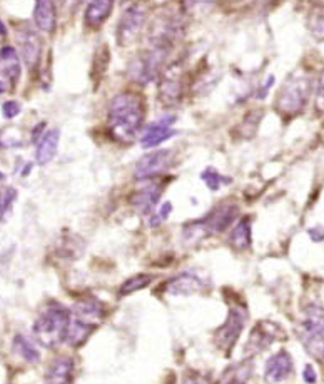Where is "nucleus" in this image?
Here are the masks:
<instances>
[{"mask_svg":"<svg viewBox=\"0 0 324 384\" xmlns=\"http://www.w3.org/2000/svg\"><path fill=\"white\" fill-rule=\"evenodd\" d=\"M146 119V102L142 95L134 90H124L109 104L107 127L111 137L119 144L134 142L135 135L142 129Z\"/></svg>","mask_w":324,"mask_h":384,"instance_id":"obj_1","label":"nucleus"},{"mask_svg":"<svg viewBox=\"0 0 324 384\" xmlns=\"http://www.w3.org/2000/svg\"><path fill=\"white\" fill-rule=\"evenodd\" d=\"M106 318L104 304L95 298H82L70 309L69 329L66 343L72 347H81L89 339V336L101 326Z\"/></svg>","mask_w":324,"mask_h":384,"instance_id":"obj_2","label":"nucleus"},{"mask_svg":"<svg viewBox=\"0 0 324 384\" xmlns=\"http://www.w3.org/2000/svg\"><path fill=\"white\" fill-rule=\"evenodd\" d=\"M239 215V206L234 202H222L216 206L202 219L186 224L182 229V239L187 244H198L211 236L224 233Z\"/></svg>","mask_w":324,"mask_h":384,"instance_id":"obj_3","label":"nucleus"},{"mask_svg":"<svg viewBox=\"0 0 324 384\" xmlns=\"http://www.w3.org/2000/svg\"><path fill=\"white\" fill-rule=\"evenodd\" d=\"M70 309L59 303H50L39 314L34 323V334L37 341L47 349L61 346L66 343L67 329H69Z\"/></svg>","mask_w":324,"mask_h":384,"instance_id":"obj_4","label":"nucleus"},{"mask_svg":"<svg viewBox=\"0 0 324 384\" xmlns=\"http://www.w3.org/2000/svg\"><path fill=\"white\" fill-rule=\"evenodd\" d=\"M313 92V79L304 72H294L284 81L274 99V107L279 114L293 117L299 114Z\"/></svg>","mask_w":324,"mask_h":384,"instance_id":"obj_5","label":"nucleus"},{"mask_svg":"<svg viewBox=\"0 0 324 384\" xmlns=\"http://www.w3.org/2000/svg\"><path fill=\"white\" fill-rule=\"evenodd\" d=\"M186 34V21L181 14L173 10H162L151 21L147 29V41L152 49L171 52Z\"/></svg>","mask_w":324,"mask_h":384,"instance_id":"obj_6","label":"nucleus"},{"mask_svg":"<svg viewBox=\"0 0 324 384\" xmlns=\"http://www.w3.org/2000/svg\"><path fill=\"white\" fill-rule=\"evenodd\" d=\"M298 333L306 353L316 361L324 363V307L321 303H313L304 309Z\"/></svg>","mask_w":324,"mask_h":384,"instance_id":"obj_7","label":"nucleus"},{"mask_svg":"<svg viewBox=\"0 0 324 384\" xmlns=\"http://www.w3.org/2000/svg\"><path fill=\"white\" fill-rule=\"evenodd\" d=\"M187 90V72L181 61L164 67L158 77V99L164 107H173L182 102Z\"/></svg>","mask_w":324,"mask_h":384,"instance_id":"obj_8","label":"nucleus"},{"mask_svg":"<svg viewBox=\"0 0 324 384\" xmlns=\"http://www.w3.org/2000/svg\"><path fill=\"white\" fill-rule=\"evenodd\" d=\"M167 50L161 49H147L139 52L134 59L129 62L127 67V75L137 86H149L152 81L159 77L161 70L164 69V61L167 59Z\"/></svg>","mask_w":324,"mask_h":384,"instance_id":"obj_9","label":"nucleus"},{"mask_svg":"<svg viewBox=\"0 0 324 384\" xmlns=\"http://www.w3.org/2000/svg\"><path fill=\"white\" fill-rule=\"evenodd\" d=\"M147 22V7L144 3H132L122 12L121 19H119L117 27H115V41L117 46L122 49H127L132 44H135L141 37L144 27Z\"/></svg>","mask_w":324,"mask_h":384,"instance_id":"obj_10","label":"nucleus"},{"mask_svg":"<svg viewBox=\"0 0 324 384\" xmlns=\"http://www.w3.org/2000/svg\"><path fill=\"white\" fill-rule=\"evenodd\" d=\"M246 323L247 311L242 306H231L226 321L214 331V344L218 349H221L224 354H229L238 343Z\"/></svg>","mask_w":324,"mask_h":384,"instance_id":"obj_11","label":"nucleus"},{"mask_svg":"<svg viewBox=\"0 0 324 384\" xmlns=\"http://www.w3.org/2000/svg\"><path fill=\"white\" fill-rule=\"evenodd\" d=\"M15 41H17L19 50L26 62V66L29 67V70H35L41 64L42 59V39L41 35L32 29L30 26H21L15 30Z\"/></svg>","mask_w":324,"mask_h":384,"instance_id":"obj_12","label":"nucleus"},{"mask_svg":"<svg viewBox=\"0 0 324 384\" xmlns=\"http://www.w3.org/2000/svg\"><path fill=\"white\" fill-rule=\"evenodd\" d=\"M283 333V327L273 321H259L251 331L249 339H247L246 347H244V356L253 358V356L263 353L264 349L271 346L274 341H278Z\"/></svg>","mask_w":324,"mask_h":384,"instance_id":"obj_13","label":"nucleus"},{"mask_svg":"<svg viewBox=\"0 0 324 384\" xmlns=\"http://www.w3.org/2000/svg\"><path fill=\"white\" fill-rule=\"evenodd\" d=\"M173 164V152L167 149L154 151L149 154L142 155L135 164L134 177L137 181H149V179L158 177L171 167Z\"/></svg>","mask_w":324,"mask_h":384,"instance_id":"obj_14","label":"nucleus"},{"mask_svg":"<svg viewBox=\"0 0 324 384\" xmlns=\"http://www.w3.org/2000/svg\"><path fill=\"white\" fill-rule=\"evenodd\" d=\"M162 194V186L158 181H146L131 195V206L142 215H151Z\"/></svg>","mask_w":324,"mask_h":384,"instance_id":"obj_15","label":"nucleus"},{"mask_svg":"<svg viewBox=\"0 0 324 384\" xmlns=\"http://www.w3.org/2000/svg\"><path fill=\"white\" fill-rule=\"evenodd\" d=\"M293 369V358H291V354L286 349H281L266 361V366H264V379L269 384L281 383L286 378H289Z\"/></svg>","mask_w":324,"mask_h":384,"instance_id":"obj_16","label":"nucleus"},{"mask_svg":"<svg viewBox=\"0 0 324 384\" xmlns=\"http://www.w3.org/2000/svg\"><path fill=\"white\" fill-rule=\"evenodd\" d=\"M166 289L171 296H193L204 293L207 289V281H204L201 276L193 273V271H187V273L171 279Z\"/></svg>","mask_w":324,"mask_h":384,"instance_id":"obj_17","label":"nucleus"},{"mask_svg":"<svg viewBox=\"0 0 324 384\" xmlns=\"http://www.w3.org/2000/svg\"><path fill=\"white\" fill-rule=\"evenodd\" d=\"M175 122V117L169 115V117H162L161 121H155L149 124L144 131L141 144L144 149H152V147H158L159 144L169 141L171 137H174L178 132L173 129V124Z\"/></svg>","mask_w":324,"mask_h":384,"instance_id":"obj_18","label":"nucleus"},{"mask_svg":"<svg viewBox=\"0 0 324 384\" xmlns=\"http://www.w3.org/2000/svg\"><path fill=\"white\" fill-rule=\"evenodd\" d=\"M34 22L39 30L54 34L57 29V6L54 0H35Z\"/></svg>","mask_w":324,"mask_h":384,"instance_id":"obj_19","label":"nucleus"},{"mask_svg":"<svg viewBox=\"0 0 324 384\" xmlns=\"http://www.w3.org/2000/svg\"><path fill=\"white\" fill-rule=\"evenodd\" d=\"M74 379V361L62 356L54 359L46 371V384H72Z\"/></svg>","mask_w":324,"mask_h":384,"instance_id":"obj_20","label":"nucleus"},{"mask_svg":"<svg viewBox=\"0 0 324 384\" xmlns=\"http://www.w3.org/2000/svg\"><path fill=\"white\" fill-rule=\"evenodd\" d=\"M59 141H61V131L50 129L39 139L37 151H35V161L39 166H46L55 157L59 149Z\"/></svg>","mask_w":324,"mask_h":384,"instance_id":"obj_21","label":"nucleus"},{"mask_svg":"<svg viewBox=\"0 0 324 384\" xmlns=\"http://www.w3.org/2000/svg\"><path fill=\"white\" fill-rule=\"evenodd\" d=\"M115 0H90L86 9L84 21L90 29H99L111 17Z\"/></svg>","mask_w":324,"mask_h":384,"instance_id":"obj_22","label":"nucleus"},{"mask_svg":"<svg viewBox=\"0 0 324 384\" xmlns=\"http://www.w3.org/2000/svg\"><path fill=\"white\" fill-rule=\"evenodd\" d=\"M0 70L9 79L12 86H15L19 82V79H21V59H19L17 50L14 47L6 46L0 49Z\"/></svg>","mask_w":324,"mask_h":384,"instance_id":"obj_23","label":"nucleus"},{"mask_svg":"<svg viewBox=\"0 0 324 384\" xmlns=\"http://www.w3.org/2000/svg\"><path fill=\"white\" fill-rule=\"evenodd\" d=\"M253 238H251V221L249 218H242L241 221L234 226V229L229 234V246L238 253H244L251 247Z\"/></svg>","mask_w":324,"mask_h":384,"instance_id":"obj_24","label":"nucleus"},{"mask_svg":"<svg viewBox=\"0 0 324 384\" xmlns=\"http://www.w3.org/2000/svg\"><path fill=\"white\" fill-rule=\"evenodd\" d=\"M254 371V363L251 359H244L241 363L231 364L222 373L221 384H246Z\"/></svg>","mask_w":324,"mask_h":384,"instance_id":"obj_25","label":"nucleus"},{"mask_svg":"<svg viewBox=\"0 0 324 384\" xmlns=\"http://www.w3.org/2000/svg\"><path fill=\"white\" fill-rule=\"evenodd\" d=\"M154 281L152 274H135L127 281L122 282V286L119 287V296H129L137 293V291L146 289L147 286H151V282Z\"/></svg>","mask_w":324,"mask_h":384,"instance_id":"obj_26","label":"nucleus"},{"mask_svg":"<svg viewBox=\"0 0 324 384\" xmlns=\"http://www.w3.org/2000/svg\"><path fill=\"white\" fill-rule=\"evenodd\" d=\"M307 30L311 32L314 39L318 41H324V6H318L314 9H311L307 14Z\"/></svg>","mask_w":324,"mask_h":384,"instance_id":"obj_27","label":"nucleus"},{"mask_svg":"<svg viewBox=\"0 0 324 384\" xmlns=\"http://www.w3.org/2000/svg\"><path fill=\"white\" fill-rule=\"evenodd\" d=\"M14 349L29 363H39V359H41V353L37 351V347H35L34 344L29 341V339L23 338V336H21V334L15 336Z\"/></svg>","mask_w":324,"mask_h":384,"instance_id":"obj_28","label":"nucleus"},{"mask_svg":"<svg viewBox=\"0 0 324 384\" xmlns=\"http://www.w3.org/2000/svg\"><path fill=\"white\" fill-rule=\"evenodd\" d=\"M201 179L206 182V186L209 187L211 191H219L221 184H229L231 179L229 177H224V175L219 174L214 167H207L206 171L201 174Z\"/></svg>","mask_w":324,"mask_h":384,"instance_id":"obj_29","label":"nucleus"},{"mask_svg":"<svg viewBox=\"0 0 324 384\" xmlns=\"http://www.w3.org/2000/svg\"><path fill=\"white\" fill-rule=\"evenodd\" d=\"M107 66H109V50H107V46H102L94 55V64H92L94 75L92 77H101L104 72L107 70Z\"/></svg>","mask_w":324,"mask_h":384,"instance_id":"obj_30","label":"nucleus"},{"mask_svg":"<svg viewBox=\"0 0 324 384\" xmlns=\"http://www.w3.org/2000/svg\"><path fill=\"white\" fill-rule=\"evenodd\" d=\"M218 0H182L184 12H189V14H201V12L209 10L211 7Z\"/></svg>","mask_w":324,"mask_h":384,"instance_id":"obj_31","label":"nucleus"},{"mask_svg":"<svg viewBox=\"0 0 324 384\" xmlns=\"http://www.w3.org/2000/svg\"><path fill=\"white\" fill-rule=\"evenodd\" d=\"M173 213V204L171 202H164L161 206V209L158 213H152L151 214V227H159L161 224L169 218V214Z\"/></svg>","mask_w":324,"mask_h":384,"instance_id":"obj_32","label":"nucleus"},{"mask_svg":"<svg viewBox=\"0 0 324 384\" xmlns=\"http://www.w3.org/2000/svg\"><path fill=\"white\" fill-rule=\"evenodd\" d=\"M15 195H17V191L12 189V187H9V189L3 192L2 198H0V214L3 215L9 213L12 204L15 201Z\"/></svg>","mask_w":324,"mask_h":384,"instance_id":"obj_33","label":"nucleus"},{"mask_svg":"<svg viewBox=\"0 0 324 384\" xmlns=\"http://www.w3.org/2000/svg\"><path fill=\"white\" fill-rule=\"evenodd\" d=\"M21 111H22V106L17 101H7L3 102L2 106V112L7 119L17 117V115L21 114Z\"/></svg>","mask_w":324,"mask_h":384,"instance_id":"obj_34","label":"nucleus"},{"mask_svg":"<svg viewBox=\"0 0 324 384\" xmlns=\"http://www.w3.org/2000/svg\"><path fill=\"white\" fill-rule=\"evenodd\" d=\"M316 109L324 114V72L318 81V89H316Z\"/></svg>","mask_w":324,"mask_h":384,"instance_id":"obj_35","label":"nucleus"},{"mask_svg":"<svg viewBox=\"0 0 324 384\" xmlns=\"http://www.w3.org/2000/svg\"><path fill=\"white\" fill-rule=\"evenodd\" d=\"M182 384H213L207 376H202V374H189L184 378V383Z\"/></svg>","mask_w":324,"mask_h":384,"instance_id":"obj_36","label":"nucleus"},{"mask_svg":"<svg viewBox=\"0 0 324 384\" xmlns=\"http://www.w3.org/2000/svg\"><path fill=\"white\" fill-rule=\"evenodd\" d=\"M303 378H304V381H306L307 384H314L316 381H318V374H316L313 364H306V366H304Z\"/></svg>","mask_w":324,"mask_h":384,"instance_id":"obj_37","label":"nucleus"},{"mask_svg":"<svg viewBox=\"0 0 324 384\" xmlns=\"http://www.w3.org/2000/svg\"><path fill=\"white\" fill-rule=\"evenodd\" d=\"M54 2H57L61 7H67L69 10H75L84 0H54Z\"/></svg>","mask_w":324,"mask_h":384,"instance_id":"obj_38","label":"nucleus"},{"mask_svg":"<svg viewBox=\"0 0 324 384\" xmlns=\"http://www.w3.org/2000/svg\"><path fill=\"white\" fill-rule=\"evenodd\" d=\"M309 238L314 242L324 241V227H313V229H309Z\"/></svg>","mask_w":324,"mask_h":384,"instance_id":"obj_39","label":"nucleus"},{"mask_svg":"<svg viewBox=\"0 0 324 384\" xmlns=\"http://www.w3.org/2000/svg\"><path fill=\"white\" fill-rule=\"evenodd\" d=\"M273 84H274V77H273V75H271V77L267 79V84H264L261 89L258 90V99H264V97H266L267 92H269V87L273 86Z\"/></svg>","mask_w":324,"mask_h":384,"instance_id":"obj_40","label":"nucleus"},{"mask_svg":"<svg viewBox=\"0 0 324 384\" xmlns=\"http://www.w3.org/2000/svg\"><path fill=\"white\" fill-rule=\"evenodd\" d=\"M44 127H46V124L41 122V126H37V127H35V129H34V134H32V139H34L35 142H37V137H42V135H44V134H42Z\"/></svg>","mask_w":324,"mask_h":384,"instance_id":"obj_41","label":"nucleus"},{"mask_svg":"<svg viewBox=\"0 0 324 384\" xmlns=\"http://www.w3.org/2000/svg\"><path fill=\"white\" fill-rule=\"evenodd\" d=\"M7 90H9V84L3 81V79H0V95L6 94Z\"/></svg>","mask_w":324,"mask_h":384,"instance_id":"obj_42","label":"nucleus"},{"mask_svg":"<svg viewBox=\"0 0 324 384\" xmlns=\"http://www.w3.org/2000/svg\"><path fill=\"white\" fill-rule=\"evenodd\" d=\"M263 2H264V6H266V3L267 6H278V3H281L283 0H263Z\"/></svg>","mask_w":324,"mask_h":384,"instance_id":"obj_43","label":"nucleus"},{"mask_svg":"<svg viewBox=\"0 0 324 384\" xmlns=\"http://www.w3.org/2000/svg\"><path fill=\"white\" fill-rule=\"evenodd\" d=\"M0 35H2V37H6L7 35V29H6V26H3L2 21H0Z\"/></svg>","mask_w":324,"mask_h":384,"instance_id":"obj_44","label":"nucleus"},{"mask_svg":"<svg viewBox=\"0 0 324 384\" xmlns=\"http://www.w3.org/2000/svg\"><path fill=\"white\" fill-rule=\"evenodd\" d=\"M137 2L139 0H122V3H131V6L132 3H137Z\"/></svg>","mask_w":324,"mask_h":384,"instance_id":"obj_45","label":"nucleus"},{"mask_svg":"<svg viewBox=\"0 0 324 384\" xmlns=\"http://www.w3.org/2000/svg\"><path fill=\"white\" fill-rule=\"evenodd\" d=\"M0 146H2V141H0Z\"/></svg>","mask_w":324,"mask_h":384,"instance_id":"obj_46","label":"nucleus"}]
</instances>
